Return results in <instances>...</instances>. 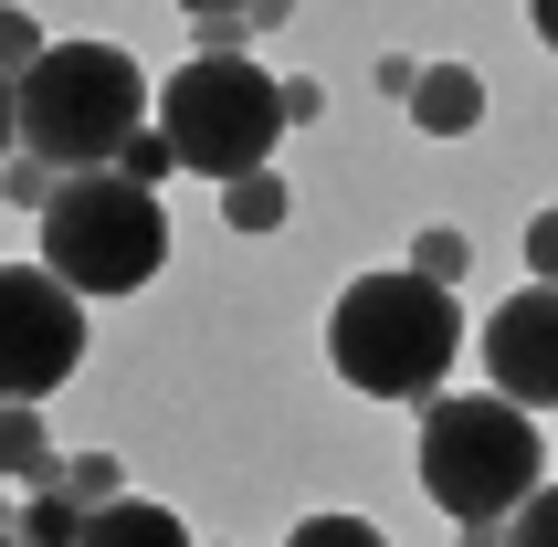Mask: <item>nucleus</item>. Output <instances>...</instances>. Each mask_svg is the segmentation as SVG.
Wrapping results in <instances>:
<instances>
[{"label": "nucleus", "mask_w": 558, "mask_h": 547, "mask_svg": "<svg viewBox=\"0 0 558 547\" xmlns=\"http://www.w3.org/2000/svg\"><path fill=\"white\" fill-rule=\"evenodd\" d=\"M464 358V305L433 274H359L338 305H327V368H338L359 400H433Z\"/></svg>", "instance_id": "f257e3e1"}, {"label": "nucleus", "mask_w": 558, "mask_h": 547, "mask_svg": "<svg viewBox=\"0 0 558 547\" xmlns=\"http://www.w3.org/2000/svg\"><path fill=\"white\" fill-rule=\"evenodd\" d=\"M537 463H548V442H537L527 400L506 390H464V400H422V495H433L453 526L474 516H517L537 495Z\"/></svg>", "instance_id": "f03ea898"}, {"label": "nucleus", "mask_w": 558, "mask_h": 547, "mask_svg": "<svg viewBox=\"0 0 558 547\" xmlns=\"http://www.w3.org/2000/svg\"><path fill=\"white\" fill-rule=\"evenodd\" d=\"M148 126V74L117 42H43L22 74V148L53 169H117V148Z\"/></svg>", "instance_id": "7ed1b4c3"}, {"label": "nucleus", "mask_w": 558, "mask_h": 547, "mask_svg": "<svg viewBox=\"0 0 558 547\" xmlns=\"http://www.w3.org/2000/svg\"><path fill=\"white\" fill-rule=\"evenodd\" d=\"M43 264L74 284V295H137L169 264V211H158L148 180L126 169H74V180L43 200Z\"/></svg>", "instance_id": "20e7f679"}, {"label": "nucleus", "mask_w": 558, "mask_h": 547, "mask_svg": "<svg viewBox=\"0 0 558 547\" xmlns=\"http://www.w3.org/2000/svg\"><path fill=\"white\" fill-rule=\"evenodd\" d=\"M275 126H284V85L253 53H190L180 74L158 85V137H169L180 169H201V180L264 169Z\"/></svg>", "instance_id": "39448f33"}, {"label": "nucleus", "mask_w": 558, "mask_h": 547, "mask_svg": "<svg viewBox=\"0 0 558 547\" xmlns=\"http://www.w3.org/2000/svg\"><path fill=\"white\" fill-rule=\"evenodd\" d=\"M85 368V295L53 264H0V400H53Z\"/></svg>", "instance_id": "423d86ee"}, {"label": "nucleus", "mask_w": 558, "mask_h": 547, "mask_svg": "<svg viewBox=\"0 0 558 547\" xmlns=\"http://www.w3.org/2000/svg\"><path fill=\"white\" fill-rule=\"evenodd\" d=\"M485 379L527 411H558V284H517V295L485 316Z\"/></svg>", "instance_id": "0eeeda50"}, {"label": "nucleus", "mask_w": 558, "mask_h": 547, "mask_svg": "<svg viewBox=\"0 0 558 547\" xmlns=\"http://www.w3.org/2000/svg\"><path fill=\"white\" fill-rule=\"evenodd\" d=\"M401 106H411L422 137H474V126H485V74H474V63H422V85H411Z\"/></svg>", "instance_id": "6e6552de"}, {"label": "nucleus", "mask_w": 558, "mask_h": 547, "mask_svg": "<svg viewBox=\"0 0 558 547\" xmlns=\"http://www.w3.org/2000/svg\"><path fill=\"white\" fill-rule=\"evenodd\" d=\"M74 547H190V526L148 495H117V506H85V537Z\"/></svg>", "instance_id": "1a4fd4ad"}, {"label": "nucleus", "mask_w": 558, "mask_h": 547, "mask_svg": "<svg viewBox=\"0 0 558 547\" xmlns=\"http://www.w3.org/2000/svg\"><path fill=\"white\" fill-rule=\"evenodd\" d=\"M0 474L11 485H53V431H43V400H0Z\"/></svg>", "instance_id": "9d476101"}, {"label": "nucleus", "mask_w": 558, "mask_h": 547, "mask_svg": "<svg viewBox=\"0 0 558 547\" xmlns=\"http://www.w3.org/2000/svg\"><path fill=\"white\" fill-rule=\"evenodd\" d=\"M11 537H22V547H74V537H85V495L63 485V474H53V485H32V506H22Z\"/></svg>", "instance_id": "9b49d317"}, {"label": "nucleus", "mask_w": 558, "mask_h": 547, "mask_svg": "<svg viewBox=\"0 0 558 547\" xmlns=\"http://www.w3.org/2000/svg\"><path fill=\"white\" fill-rule=\"evenodd\" d=\"M284 211H295V200H284L275 169H243V180H221V221H232V232H284Z\"/></svg>", "instance_id": "f8f14e48"}, {"label": "nucleus", "mask_w": 558, "mask_h": 547, "mask_svg": "<svg viewBox=\"0 0 558 547\" xmlns=\"http://www.w3.org/2000/svg\"><path fill=\"white\" fill-rule=\"evenodd\" d=\"M411 274H433V284H464V274H474V243L453 232V221H433V232L411 243Z\"/></svg>", "instance_id": "ddd939ff"}, {"label": "nucleus", "mask_w": 558, "mask_h": 547, "mask_svg": "<svg viewBox=\"0 0 558 547\" xmlns=\"http://www.w3.org/2000/svg\"><path fill=\"white\" fill-rule=\"evenodd\" d=\"M53 190H63V180H53V158H32V148H22V158H0V200H22V211H43Z\"/></svg>", "instance_id": "4468645a"}, {"label": "nucleus", "mask_w": 558, "mask_h": 547, "mask_svg": "<svg viewBox=\"0 0 558 547\" xmlns=\"http://www.w3.org/2000/svg\"><path fill=\"white\" fill-rule=\"evenodd\" d=\"M506 547H558V485H537L517 516H506Z\"/></svg>", "instance_id": "2eb2a0df"}, {"label": "nucleus", "mask_w": 558, "mask_h": 547, "mask_svg": "<svg viewBox=\"0 0 558 547\" xmlns=\"http://www.w3.org/2000/svg\"><path fill=\"white\" fill-rule=\"evenodd\" d=\"M284 547H390V537H379L369 516H306V526H295Z\"/></svg>", "instance_id": "dca6fc26"}, {"label": "nucleus", "mask_w": 558, "mask_h": 547, "mask_svg": "<svg viewBox=\"0 0 558 547\" xmlns=\"http://www.w3.org/2000/svg\"><path fill=\"white\" fill-rule=\"evenodd\" d=\"M32 63H43V22L0 0V74H32Z\"/></svg>", "instance_id": "f3484780"}, {"label": "nucleus", "mask_w": 558, "mask_h": 547, "mask_svg": "<svg viewBox=\"0 0 558 547\" xmlns=\"http://www.w3.org/2000/svg\"><path fill=\"white\" fill-rule=\"evenodd\" d=\"M117 169H126V180H169V169H180V148H169V137H158V126H137V137H126V148H117Z\"/></svg>", "instance_id": "a211bd4d"}, {"label": "nucleus", "mask_w": 558, "mask_h": 547, "mask_svg": "<svg viewBox=\"0 0 558 547\" xmlns=\"http://www.w3.org/2000/svg\"><path fill=\"white\" fill-rule=\"evenodd\" d=\"M63 485L85 495V506H117V495H126V474H117V453H74V463H63Z\"/></svg>", "instance_id": "6ab92c4d"}, {"label": "nucleus", "mask_w": 558, "mask_h": 547, "mask_svg": "<svg viewBox=\"0 0 558 547\" xmlns=\"http://www.w3.org/2000/svg\"><path fill=\"white\" fill-rule=\"evenodd\" d=\"M527 274H537V284H558V211L527 221Z\"/></svg>", "instance_id": "aec40b11"}, {"label": "nucleus", "mask_w": 558, "mask_h": 547, "mask_svg": "<svg viewBox=\"0 0 558 547\" xmlns=\"http://www.w3.org/2000/svg\"><path fill=\"white\" fill-rule=\"evenodd\" d=\"M22 148V74H0V158Z\"/></svg>", "instance_id": "412c9836"}, {"label": "nucleus", "mask_w": 558, "mask_h": 547, "mask_svg": "<svg viewBox=\"0 0 558 547\" xmlns=\"http://www.w3.org/2000/svg\"><path fill=\"white\" fill-rule=\"evenodd\" d=\"M316 117H327V95H316L306 74H295V85H284V126H316Z\"/></svg>", "instance_id": "4be33fe9"}, {"label": "nucleus", "mask_w": 558, "mask_h": 547, "mask_svg": "<svg viewBox=\"0 0 558 547\" xmlns=\"http://www.w3.org/2000/svg\"><path fill=\"white\" fill-rule=\"evenodd\" d=\"M284 11H295V0H243V22H253V32H275Z\"/></svg>", "instance_id": "5701e85b"}, {"label": "nucleus", "mask_w": 558, "mask_h": 547, "mask_svg": "<svg viewBox=\"0 0 558 547\" xmlns=\"http://www.w3.org/2000/svg\"><path fill=\"white\" fill-rule=\"evenodd\" d=\"M527 22H537V42L558 53V0H527Z\"/></svg>", "instance_id": "b1692460"}, {"label": "nucleus", "mask_w": 558, "mask_h": 547, "mask_svg": "<svg viewBox=\"0 0 558 547\" xmlns=\"http://www.w3.org/2000/svg\"><path fill=\"white\" fill-rule=\"evenodd\" d=\"M180 11H190V22H211V11H243V0H180Z\"/></svg>", "instance_id": "393cba45"}, {"label": "nucleus", "mask_w": 558, "mask_h": 547, "mask_svg": "<svg viewBox=\"0 0 558 547\" xmlns=\"http://www.w3.org/2000/svg\"><path fill=\"white\" fill-rule=\"evenodd\" d=\"M0 547H22V537H11V526H0Z\"/></svg>", "instance_id": "a878e982"}, {"label": "nucleus", "mask_w": 558, "mask_h": 547, "mask_svg": "<svg viewBox=\"0 0 558 547\" xmlns=\"http://www.w3.org/2000/svg\"><path fill=\"white\" fill-rule=\"evenodd\" d=\"M0 211H11V200H0Z\"/></svg>", "instance_id": "bb28decb"}]
</instances>
